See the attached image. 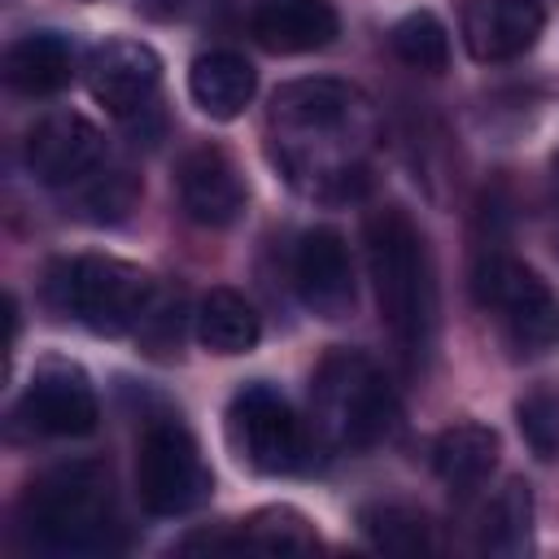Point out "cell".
I'll return each instance as SVG.
<instances>
[{
	"label": "cell",
	"instance_id": "cell-1",
	"mask_svg": "<svg viewBox=\"0 0 559 559\" xmlns=\"http://www.w3.org/2000/svg\"><path fill=\"white\" fill-rule=\"evenodd\" d=\"M371 100L345 79H293L271 96V140L284 175L323 201H349L367 183Z\"/></svg>",
	"mask_w": 559,
	"mask_h": 559
},
{
	"label": "cell",
	"instance_id": "cell-2",
	"mask_svg": "<svg viewBox=\"0 0 559 559\" xmlns=\"http://www.w3.org/2000/svg\"><path fill=\"white\" fill-rule=\"evenodd\" d=\"M367 266L380 301V319L389 323L397 349L415 362L432 349L437 332V284L424 231L411 223L402 205H384L367 218Z\"/></svg>",
	"mask_w": 559,
	"mask_h": 559
},
{
	"label": "cell",
	"instance_id": "cell-3",
	"mask_svg": "<svg viewBox=\"0 0 559 559\" xmlns=\"http://www.w3.org/2000/svg\"><path fill=\"white\" fill-rule=\"evenodd\" d=\"M17 515L26 537L57 555H105L122 533L109 472L87 459L61 463L31 480Z\"/></svg>",
	"mask_w": 559,
	"mask_h": 559
},
{
	"label": "cell",
	"instance_id": "cell-4",
	"mask_svg": "<svg viewBox=\"0 0 559 559\" xmlns=\"http://www.w3.org/2000/svg\"><path fill=\"white\" fill-rule=\"evenodd\" d=\"M314 432L336 450H371L397 428V397L384 371L358 349H332L310 376Z\"/></svg>",
	"mask_w": 559,
	"mask_h": 559
},
{
	"label": "cell",
	"instance_id": "cell-5",
	"mask_svg": "<svg viewBox=\"0 0 559 559\" xmlns=\"http://www.w3.org/2000/svg\"><path fill=\"white\" fill-rule=\"evenodd\" d=\"M44 288L61 314L92 328L96 336L140 332V323L148 319V310L157 301L148 271H140L135 262H122V258H105V253L52 262Z\"/></svg>",
	"mask_w": 559,
	"mask_h": 559
},
{
	"label": "cell",
	"instance_id": "cell-6",
	"mask_svg": "<svg viewBox=\"0 0 559 559\" xmlns=\"http://www.w3.org/2000/svg\"><path fill=\"white\" fill-rule=\"evenodd\" d=\"M472 293L502 319V336L515 354L537 358L559 349V297L550 284L511 253H485L472 271Z\"/></svg>",
	"mask_w": 559,
	"mask_h": 559
},
{
	"label": "cell",
	"instance_id": "cell-7",
	"mask_svg": "<svg viewBox=\"0 0 559 559\" xmlns=\"http://www.w3.org/2000/svg\"><path fill=\"white\" fill-rule=\"evenodd\" d=\"M210 467L179 419H153L135 445V493L153 515H188L210 498Z\"/></svg>",
	"mask_w": 559,
	"mask_h": 559
},
{
	"label": "cell",
	"instance_id": "cell-8",
	"mask_svg": "<svg viewBox=\"0 0 559 559\" xmlns=\"http://www.w3.org/2000/svg\"><path fill=\"white\" fill-rule=\"evenodd\" d=\"M227 445L245 467L280 476L301 467L306 428L271 384H245L227 406Z\"/></svg>",
	"mask_w": 559,
	"mask_h": 559
},
{
	"label": "cell",
	"instance_id": "cell-9",
	"mask_svg": "<svg viewBox=\"0 0 559 559\" xmlns=\"http://www.w3.org/2000/svg\"><path fill=\"white\" fill-rule=\"evenodd\" d=\"M22 419L44 437H83L96 428L100 406L87 371L66 358H48L35 367L22 393Z\"/></svg>",
	"mask_w": 559,
	"mask_h": 559
},
{
	"label": "cell",
	"instance_id": "cell-10",
	"mask_svg": "<svg viewBox=\"0 0 559 559\" xmlns=\"http://www.w3.org/2000/svg\"><path fill=\"white\" fill-rule=\"evenodd\" d=\"M87 92L96 105H105L118 118H131L148 109L157 83H162V57L140 39H105L87 52L83 66Z\"/></svg>",
	"mask_w": 559,
	"mask_h": 559
},
{
	"label": "cell",
	"instance_id": "cell-11",
	"mask_svg": "<svg viewBox=\"0 0 559 559\" xmlns=\"http://www.w3.org/2000/svg\"><path fill=\"white\" fill-rule=\"evenodd\" d=\"M100 148H105L100 131L83 114H70V109L39 118L22 144L31 175L48 188H74L79 179H87L100 166Z\"/></svg>",
	"mask_w": 559,
	"mask_h": 559
},
{
	"label": "cell",
	"instance_id": "cell-12",
	"mask_svg": "<svg viewBox=\"0 0 559 559\" xmlns=\"http://www.w3.org/2000/svg\"><path fill=\"white\" fill-rule=\"evenodd\" d=\"M293 284L306 310L319 319H345L354 310V266L345 236L332 227H310L293 253Z\"/></svg>",
	"mask_w": 559,
	"mask_h": 559
},
{
	"label": "cell",
	"instance_id": "cell-13",
	"mask_svg": "<svg viewBox=\"0 0 559 559\" xmlns=\"http://www.w3.org/2000/svg\"><path fill=\"white\" fill-rule=\"evenodd\" d=\"M546 26L537 0H463L459 35L476 61H515L524 57Z\"/></svg>",
	"mask_w": 559,
	"mask_h": 559
},
{
	"label": "cell",
	"instance_id": "cell-14",
	"mask_svg": "<svg viewBox=\"0 0 559 559\" xmlns=\"http://www.w3.org/2000/svg\"><path fill=\"white\" fill-rule=\"evenodd\" d=\"M179 550H210V555H310V550H319V533L293 507H262L249 520L231 524L227 533L188 537Z\"/></svg>",
	"mask_w": 559,
	"mask_h": 559
},
{
	"label": "cell",
	"instance_id": "cell-15",
	"mask_svg": "<svg viewBox=\"0 0 559 559\" xmlns=\"http://www.w3.org/2000/svg\"><path fill=\"white\" fill-rule=\"evenodd\" d=\"M179 205L201 227H227L245 214V179L223 148H192L179 162Z\"/></svg>",
	"mask_w": 559,
	"mask_h": 559
},
{
	"label": "cell",
	"instance_id": "cell-16",
	"mask_svg": "<svg viewBox=\"0 0 559 559\" xmlns=\"http://www.w3.org/2000/svg\"><path fill=\"white\" fill-rule=\"evenodd\" d=\"M341 31L332 0H253V35L271 52H314Z\"/></svg>",
	"mask_w": 559,
	"mask_h": 559
},
{
	"label": "cell",
	"instance_id": "cell-17",
	"mask_svg": "<svg viewBox=\"0 0 559 559\" xmlns=\"http://www.w3.org/2000/svg\"><path fill=\"white\" fill-rule=\"evenodd\" d=\"M253 92H258V74H253V66H249L240 52H231V48H210V52H201V57L192 61V70H188V96L197 100L201 114H210V118H218V122L240 118L245 105L253 100Z\"/></svg>",
	"mask_w": 559,
	"mask_h": 559
},
{
	"label": "cell",
	"instance_id": "cell-18",
	"mask_svg": "<svg viewBox=\"0 0 559 559\" xmlns=\"http://www.w3.org/2000/svg\"><path fill=\"white\" fill-rule=\"evenodd\" d=\"M4 79L26 96H52L74 79V44L57 31H31L9 44Z\"/></svg>",
	"mask_w": 559,
	"mask_h": 559
},
{
	"label": "cell",
	"instance_id": "cell-19",
	"mask_svg": "<svg viewBox=\"0 0 559 559\" xmlns=\"http://www.w3.org/2000/svg\"><path fill=\"white\" fill-rule=\"evenodd\" d=\"M262 336V319L258 310L236 293V288H210L197 306V341L201 349L218 354V358H236L249 354Z\"/></svg>",
	"mask_w": 559,
	"mask_h": 559
},
{
	"label": "cell",
	"instance_id": "cell-20",
	"mask_svg": "<svg viewBox=\"0 0 559 559\" xmlns=\"http://www.w3.org/2000/svg\"><path fill=\"white\" fill-rule=\"evenodd\" d=\"M432 467L450 489H476L498 467V432L485 424H450L432 441Z\"/></svg>",
	"mask_w": 559,
	"mask_h": 559
},
{
	"label": "cell",
	"instance_id": "cell-21",
	"mask_svg": "<svg viewBox=\"0 0 559 559\" xmlns=\"http://www.w3.org/2000/svg\"><path fill=\"white\" fill-rule=\"evenodd\" d=\"M533 546V489L528 480L511 476L493 489L480 511V550L489 555H524Z\"/></svg>",
	"mask_w": 559,
	"mask_h": 559
},
{
	"label": "cell",
	"instance_id": "cell-22",
	"mask_svg": "<svg viewBox=\"0 0 559 559\" xmlns=\"http://www.w3.org/2000/svg\"><path fill=\"white\" fill-rule=\"evenodd\" d=\"M358 528L384 555H424V550H432V524L411 502H367L358 511Z\"/></svg>",
	"mask_w": 559,
	"mask_h": 559
},
{
	"label": "cell",
	"instance_id": "cell-23",
	"mask_svg": "<svg viewBox=\"0 0 559 559\" xmlns=\"http://www.w3.org/2000/svg\"><path fill=\"white\" fill-rule=\"evenodd\" d=\"M389 44H393V52L406 61V66H415V70H445V61H450V35H445V26L428 13V9H415V13H406L402 22H393V31H389Z\"/></svg>",
	"mask_w": 559,
	"mask_h": 559
},
{
	"label": "cell",
	"instance_id": "cell-24",
	"mask_svg": "<svg viewBox=\"0 0 559 559\" xmlns=\"http://www.w3.org/2000/svg\"><path fill=\"white\" fill-rule=\"evenodd\" d=\"M79 188V214L83 218H92V223H114V218H122L127 210H131V201H135V183H131V175L127 170H92L87 179H79L74 183Z\"/></svg>",
	"mask_w": 559,
	"mask_h": 559
},
{
	"label": "cell",
	"instance_id": "cell-25",
	"mask_svg": "<svg viewBox=\"0 0 559 559\" xmlns=\"http://www.w3.org/2000/svg\"><path fill=\"white\" fill-rule=\"evenodd\" d=\"M515 424L537 459H559V389H533L515 402Z\"/></svg>",
	"mask_w": 559,
	"mask_h": 559
}]
</instances>
